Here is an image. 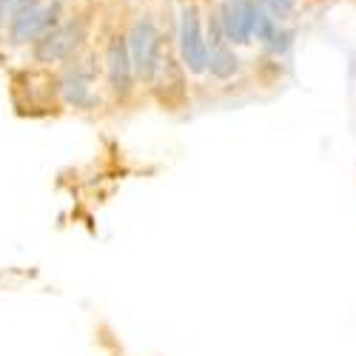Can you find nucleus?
<instances>
[{
    "mask_svg": "<svg viewBox=\"0 0 356 356\" xmlns=\"http://www.w3.org/2000/svg\"><path fill=\"white\" fill-rule=\"evenodd\" d=\"M129 51L140 83H154L163 69V35L152 15H140L129 29Z\"/></svg>",
    "mask_w": 356,
    "mask_h": 356,
    "instance_id": "obj_1",
    "label": "nucleus"
},
{
    "mask_svg": "<svg viewBox=\"0 0 356 356\" xmlns=\"http://www.w3.org/2000/svg\"><path fill=\"white\" fill-rule=\"evenodd\" d=\"M86 35H88L86 17L60 20V23L51 26L49 32H43V35L32 43V54H35V60L43 63V66L69 63L72 57H77V51H80Z\"/></svg>",
    "mask_w": 356,
    "mask_h": 356,
    "instance_id": "obj_2",
    "label": "nucleus"
},
{
    "mask_svg": "<svg viewBox=\"0 0 356 356\" xmlns=\"http://www.w3.org/2000/svg\"><path fill=\"white\" fill-rule=\"evenodd\" d=\"M177 49H180V60H183L186 72H191V74H205L209 72V38L202 35L200 12L191 3L180 9V23H177Z\"/></svg>",
    "mask_w": 356,
    "mask_h": 356,
    "instance_id": "obj_3",
    "label": "nucleus"
},
{
    "mask_svg": "<svg viewBox=\"0 0 356 356\" xmlns=\"http://www.w3.org/2000/svg\"><path fill=\"white\" fill-rule=\"evenodd\" d=\"M63 15V3L54 0V3H38V6H29L20 9L9 17L6 23V32H9V43L12 46H26V43H35L43 32H49L51 26L60 23Z\"/></svg>",
    "mask_w": 356,
    "mask_h": 356,
    "instance_id": "obj_4",
    "label": "nucleus"
},
{
    "mask_svg": "<svg viewBox=\"0 0 356 356\" xmlns=\"http://www.w3.org/2000/svg\"><path fill=\"white\" fill-rule=\"evenodd\" d=\"M106 83H108V92L117 100H126L134 92V63H131V51H129V38L126 35H111L106 43Z\"/></svg>",
    "mask_w": 356,
    "mask_h": 356,
    "instance_id": "obj_5",
    "label": "nucleus"
},
{
    "mask_svg": "<svg viewBox=\"0 0 356 356\" xmlns=\"http://www.w3.org/2000/svg\"><path fill=\"white\" fill-rule=\"evenodd\" d=\"M69 72L57 80V95L60 100L77 111H88L97 106V95H95V69L69 60Z\"/></svg>",
    "mask_w": 356,
    "mask_h": 356,
    "instance_id": "obj_6",
    "label": "nucleus"
},
{
    "mask_svg": "<svg viewBox=\"0 0 356 356\" xmlns=\"http://www.w3.org/2000/svg\"><path fill=\"white\" fill-rule=\"evenodd\" d=\"M254 6L257 0H222L220 3V26L225 32V40L231 46H245L251 43V26H254Z\"/></svg>",
    "mask_w": 356,
    "mask_h": 356,
    "instance_id": "obj_7",
    "label": "nucleus"
},
{
    "mask_svg": "<svg viewBox=\"0 0 356 356\" xmlns=\"http://www.w3.org/2000/svg\"><path fill=\"white\" fill-rule=\"evenodd\" d=\"M277 17L268 12V9H265L262 3H259V0H257V6H254V26H251V35L265 46V43H268L271 40V35L277 32Z\"/></svg>",
    "mask_w": 356,
    "mask_h": 356,
    "instance_id": "obj_8",
    "label": "nucleus"
},
{
    "mask_svg": "<svg viewBox=\"0 0 356 356\" xmlns=\"http://www.w3.org/2000/svg\"><path fill=\"white\" fill-rule=\"evenodd\" d=\"M265 49H268L271 54H277V57L288 54V51L293 49V32H291V29H280V26H277V32L271 35L268 43H265Z\"/></svg>",
    "mask_w": 356,
    "mask_h": 356,
    "instance_id": "obj_9",
    "label": "nucleus"
},
{
    "mask_svg": "<svg viewBox=\"0 0 356 356\" xmlns=\"http://www.w3.org/2000/svg\"><path fill=\"white\" fill-rule=\"evenodd\" d=\"M259 3L268 9L277 20H285V17H291L293 15V6H296V0H259Z\"/></svg>",
    "mask_w": 356,
    "mask_h": 356,
    "instance_id": "obj_10",
    "label": "nucleus"
},
{
    "mask_svg": "<svg viewBox=\"0 0 356 356\" xmlns=\"http://www.w3.org/2000/svg\"><path fill=\"white\" fill-rule=\"evenodd\" d=\"M38 3H43V0H0V6H3V12L12 17L15 12H20V9H29V6H38Z\"/></svg>",
    "mask_w": 356,
    "mask_h": 356,
    "instance_id": "obj_11",
    "label": "nucleus"
},
{
    "mask_svg": "<svg viewBox=\"0 0 356 356\" xmlns=\"http://www.w3.org/2000/svg\"><path fill=\"white\" fill-rule=\"evenodd\" d=\"M6 23H9V15L3 12V6H0V32H3V29H6Z\"/></svg>",
    "mask_w": 356,
    "mask_h": 356,
    "instance_id": "obj_12",
    "label": "nucleus"
}]
</instances>
